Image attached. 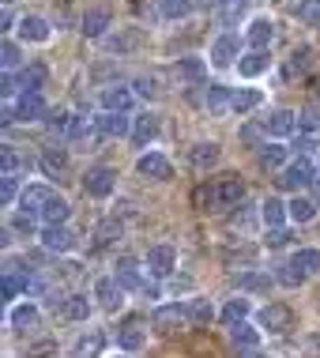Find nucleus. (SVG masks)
Here are the masks:
<instances>
[{"instance_id": "nucleus-9", "label": "nucleus", "mask_w": 320, "mask_h": 358, "mask_svg": "<svg viewBox=\"0 0 320 358\" xmlns=\"http://www.w3.org/2000/svg\"><path fill=\"white\" fill-rule=\"evenodd\" d=\"M241 61V38L238 34H219L215 45H211V64L215 69H230V64Z\"/></svg>"}, {"instance_id": "nucleus-31", "label": "nucleus", "mask_w": 320, "mask_h": 358, "mask_svg": "<svg viewBox=\"0 0 320 358\" xmlns=\"http://www.w3.org/2000/svg\"><path fill=\"white\" fill-rule=\"evenodd\" d=\"M256 162H260V166H268V170H283L286 166V148H283V143H279V140H264V143H260V151H256Z\"/></svg>"}, {"instance_id": "nucleus-46", "label": "nucleus", "mask_w": 320, "mask_h": 358, "mask_svg": "<svg viewBox=\"0 0 320 358\" xmlns=\"http://www.w3.org/2000/svg\"><path fill=\"white\" fill-rule=\"evenodd\" d=\"M72 113L68 110H50L45 113V124H50V132H61V136H68V132H72Z\"/></svg>"}, {"instance_id": "nucleus-32", "label": "nucleus", "mask_w": 320, "mask_h": 358, "mask_svg": "<svg viewBox=\"0 0 320 358\" xmlns=\"http://www.w3.org/2000/svg\"><path fill=\"white\" fill-rule=\"evenodd\" d=\"M38 166H42L45 178H61V173L68 170V151L64 148H45L42 159H38Z\"/></svg>"}, {"instance_id": "nucleus-23", "label": "nucleus", "mask_w": 320, "mask_h": 358, "mask_svg": "<svg viewBox=\"0 0 320 358\" xmlns=\"http://www.w3.org/2000/svg\"><path fill=\"white\" fill-rule=\"evenodd\" d=\"M286 219H290V211H286V204L279 196H268L264 204H260V222H264L268 230H279Z\"/></svg>"}, {"instance_id": "nucleus-12", "label": "nucleus", "mask_w": 320, "mask_h": 358, "mask_svg": "<svg viewBox=\"0 0 320 358\" xmlns=\"http://www.w3.org/2000/svg\"><path fill=\"white\" fill-rule=\"evenodd\" d=\"M113 279H117L124 290H143V283H147L136 257H117V264H113Z\"/></svg>"}, {"instance_id": "nucleus-27", "label": "nucleus", "mask_w": 320, "mask_h": 358, "mask_svg": "<svg viewBox=\"0 0 320 358\" xmlns=\"http://www.w3.org/2000/svg\"><path fill=\"white\" fill-rule=\"evenodd\" d=\"M249 45H253V50H268L271 45V38H275V23H271L268 15H260V19H253V23H249Z\"/></svg>"}, {"instance_id": "nucleus-43", "label": "nucleus", "mask_w": 320, "mask_h": 358, "mask_svg": "<svg viewBox=\"0 0 320 358\" xmlns=\"http://www.w3.org/2000/svg\"><path fill=\"white\" fill-rule=\"evenodd\" d=\"M298 129L302 132H320V102H309L298 110Z\"/></svg>"}, {"instance_id": "nucleus-24", "label": "nucleus", "mask_w": 320, "mask_h": 358, "mask_svg": "<svg viewBox=\"0 0 320 358\" xmlns=\"http://www.w3.org/2000/svg\"><path fill=\"white\" fill-rule=\"evenodd\" d=\"M19 38L23 42H50V23L42 15H23L19 19Z\"/></svg>"}, {"instance_id": "nucleus-18", "label": "nucleus", "mask_w": 320, "mask_h": 358, "mask_svg": "<svg viewBox=\"0 0 320 358\" xmlns=\"http://www.w3.org/2000/svg\"><path fill=\"white\" fill-rule=\"evenodd\" d=\"M136 170H140L143 178H151V181H166L170 178V159L159 155V151H147V155L136 159Z\"/></svg>"}, {"instance_id": "nucleus-5", "label": "nucleus", "mask_w": 320, "mask_h": 358, "mask_svg": "<svg viewBox=\"0 0 320 358\" xmlns=\"http://www.w3.org/2000/svg\"><path fill=\"white\" fill-rule=\"evenodd\" d=\"M151 328L154 332H162V336H173V332H181V328H189V313H185V306H159L154 309V317H151Z\"/></svg>"}, {"instance_id": "nucleus-55", "label": "nucleus", "mask_w": 320, "mask_h": 358, "mask_svg": "<svg viewBox=\"0 0 320 358\" xmlns=\"http://www.w3.org/2000/svg\"><path fill=\"white\" fill-rule=\"evenodd\" d=\"M268 245H271V249H283V245H290V230H283V227H279V230H271V234H268Z\"/></svg>"}, {"instance_id": "nucleus-60", "label": "nucleus", "mask_w": 320, "mask_h": 358, "mask_svg": "<svg viewBox=\"0 0 320 358\" xmlns=\"http://www.w3.org/2000/svg\"><path fill=\"white\" fill-rule=\"evenodd\" d=\"M245 358H264V355H260V351H256V347H253V351H249Z\"/></svg>"}, {"instance_id": "nucleus-61", "label": "nucleus", "mask_w": 320, "mask_h": 358, "mask_svg": "<svg viewBox=\"0 0 320 358\" xmlns=\"http://www.w3.org/2000/svg\"><path fill=\"white\" fill-rule=\"evenodd\" d=\"M317 178H320V162H317Z\"/></svg>"}, {"instance_id": "nucleus-33", "label": "nucleus", "mask_w": 320, "mask_h": 358, "mask_svg": "<svg viewBox=\"0 0 320 358\" xmlns=\"http://www.w3.org/2000/svg\"><path fill=\"white\" fill-rule=\"evenodd\" d=\"M185 313H189V324H196V328L215 321V306H211V298H189Z\"/></svg>"}, {"instance_id": "nucleus-52", "label": "nucleus", "mask_w": 320, "mask_h": 358, "mask_svg": "<svg viewBox=\"0 0 320 358\" xmlns=\"http://www.w3.org/2000/svg\"><path fill=\"white\" fill-rule=\"evenodd\" d=\"M132 91L140 94V99H154V94H159V80H154V76H136Z\"/></svg>"}, {"instance_id": "nucleus-36", "label": "nucleus", "mask_w": 320, "mask_h": 358, "mask_svg": "<svg viewBox=\"0 0 320 358\" xmlns=\"http://www.w3.org/2000/svg\"><path fill=\"white\" fill-rule=\"evenodd\" d=\"M219 155H222L219 143H196V148L189 151V162H192L196 170H211V166L219 162Z\"/></svg>"}, {"instance_id": "nucleus-19", "label": "nucleus", "mask_w": 320, "mask_h": 358, "mask_svg": "<svg viewBox=\"0 0 320 358\" xmlns=\"http://www.w3.org/2000/svg\"><path fill=\"white\" fill-rule=\"evenodd\" d=\"M19 76V94H42L45 87V64H23Z\"/></svg>"}, {"instance_id": "nucleus-45", "label": "nucleus", "mask_w": 320, "mask_h": 358, "mask_svg": "<svg viewBox=\"0 0 320 358\" xmlns=\"http://www.w3.org/2000/svg\"><path fill=\"white\" fill-rule=\"evenodd\" d=\"M8 234H23V238H34V234H42V230L34 227V215H27V211H19V215L8 222Z\"/></svg>"}, {"instance_id": "nucleus-11", "label": "nucleus", "mask_w": 320, "mask_h": 358, "mask_svg": "<svg viewBox=\"0 0 320 358\" xmlns=\"http://www.w3.org/2000/svg\"><path fill=\"white\" fill-rule=\"evenodd\" d=\"M173 268H177V249L173 245H151L147 249V272L151 275H159V279H166V275H173Z\"/></svg>"}, {"instance_id": "nucleus-34", "label": "nucleus", "mask_w": 320, "mask_h": 358, "mask_svg": "<svg viewBox=\"0 0 320 358\" xmlns=\"http://www.w3.org/2000/svg\"><path fill=\"white\" fill-rule=\"evenodd\" d=\"M260 102H264V94H260L256 87H238V91H234V102H230V113L245 117V113H249V110H256Z\"/></svg>"}, {"instance_id": "nucleus-1", "label": "nucleus", "mask_w": 320, "mask_h": 358, "mask_svg": "<svg viewBox=\"0 0 320 358\" xmlns=\"http://www.w3.org/2000/svg\"><path fill=\"white\" fill-rule=\"evenodd\" d=\"M320 272V249H298V253H290L283 264L275 268V283L283 287H302L309 283Z\"/></svg>"}, {"instance_id": "nucleus-10", "label": "nucleus", "mask_w": 320, "mask_h": 358, "mask_svg": "<svg viewBox=\"0 0 320 358\" xmlns=\"http://www.w3.org/2000/svg\"><path fill=\"white\" fill-rule=\"evenodd\" d=\"M124 294H129V290H124L113 275H102L99 283H94V298H99V306L106 309V313H117V309L124 306Z\"/></svg>"}, {"instance_id": "nucleus-22", "label": "nucleus", "mask_w": 320, "mask_h": 358, "mask_svg": "<svg viewBox=\"0 0 320 358\" xmlns=\"http://www.w3.org/2000/svg\"><path fill=\"white\" fill-rule=\"evenodd\" d=\"M268 69H271L268 50H249V53H241V61H238V72L245 76V80H253V76L268 72Z\"/></svg>"}, {"instance_id": "nucleus-29", "label": "nucleus", "mask_w": 320, "mask_h": 358, "mask_svg": "<svg viewBox=\"0 0 320 358\" xmlns=\"http://www.w3.org/2000/svg\"><path fill=\"white\" fill-rule=\"evenodd\" d=\"M38 306L34 302H23V306H12V313H8V324L15 328V332H31V328L38 324Z\"/></svg>"}, {"instance_id": "nucleus-41", "label": "nucleus", "mask_w": 320, "mask_h": 358, "mask_svg": "<svg viewBox=\"0 0 320 358\" xmlns=\"http://www.w3.org/2000/svg\"><path fill=\"white\" fill-rule=\"evenodd\" d=\"M286 211H290V222H309V219H313L320 208H317L309 196H294V200L286 204Z\"/></svg>"}, {"instance_id": "nucleus-25", "label": "nucleus", "mask_w": 320, "mask_h": 358, "mask_svg": "<svg viewBox=\"0 0 320 358\" xmlns=\"http://www.w3.org/2000/svg\"><path fill=\"white\" fill-rule=\"evenodd\" d=\"M264 129L268 136H290L298 129V113L294 110H275L271 117H264Z\"/></svg>"}, {"instance_id": "nucleus-26", "label": "nucleus", "mask_w": 320, "mask_h": 358, "mask_svg": "<svg viewBox=\"0 0 320 358\" xmlns=\"http://www.w3.org/2000/svg\"><path fill=\"white\" fill-rule=\"evenodd\" d=\"M241 196H245V181H241V178H222L219 185H215V200H219L222 208L241 204Z\"/></svg>"}, {"instance_id": "nucleus-35", "label": "nucleus", "mask_w": 320, "mask_h": 358, "mask_svg": "<svg viewBox=\"0 0 320 358\" xmlns=\"http://www.w3.org/2000/svg\"><path fill=\"white\" fill-rule=\"evenodd\" d=\"M68 215H72V208H68V200H64V196H53L38 219H42L45 227H64V222H68Z\"/></svg>"}, {"instance_id": "nucleus-40", "label": "nucleus", "mask_w": 320, "mask_h": 358, "mask_svg": "<svg viewBox=\"0 0 320 358\" xmlns=\"http://www.w3.org/2000/svg\"><path fill=\"white\" fill-rule=\"evenodd\" d=\"M245 12H249V0H219V19H222L226 27L241 23V19H245Z\"/></svg>"}, {"instance_id": "nucleus-13", "label": "nucleus", "mask_w": 320, "mask_h": 358, "mask_svg": "<svg viewBox=\"0 0 320 358\" xmlns=\"http://www.w3.org/2000/svg\"><path fill=\"white\" fill-rule=\"evenodd\" d=\"M53 196L57 192L50 185H27L23 192H19V211H27V215H42Z\"/></svg>"}, {"instance_id": "nucleus-56", "label": "nucleus", "mask_w": 320, "mask_h": 358, "mask_svg": "<svg viewBox=\"0 0 320 358\" xmlns=\"http://www.w3.org/2000/svg\"><path fill=\"white\" fill-rule=\"evenodd\" d=\"M15 91H19V76L15 72H4V99H12Z\"/></svg>"}, {"instance_id": "nucleus-58", "label": "nucleus", "mask_w": 320, "mask_h": 358, "mask_svg": "<svg viewBox=\"0 0 320 358\" xmlns=\"http://www.w3.org/2000/svg\"><path fill=\"white\" fill-rule=\"evenodd\" d=\"M0 23H4V31H12V23H15V12H12V8H4V15H0Z\"/></svg>"}, {"instance_id": "nucleus-28", "label": "nucleus", "mask_w": 320, "mask_h": 358, "mask_svg": "<svg viewBox=\"0 0 320 358\" xmlns=\"http://www.w3.org/2000/svg\"><path fill=\"white\" fill-rule=\"evenodd\" d=\"M124 234V222L117 215H110V219H102L99 227H94V249H110L113 241H117Z\"/></svg>"}, {"instance_id": "nucleus-57", "label": "nucleus", "mask_w": 320, "mask_h": 358, "mask_svg": "<svg viewBox=\"0 0 320 358\" xmlns=\"http://www.w3.org/2000/svg\"><path fill=\"white\" fill-rule=\"evenodd\" d=\"M305 64H309V50H298L294 53V69H305Z\"/></svg>"}, {"instance_id": "nucleus-44", "label": "nucleus", "mask_w": 320, "mask_h": 358, "mask_svg": "<svg viewBox=\"0 0 320 358\" xmlns=\"http://www.w3.org/2000/svg\"><path fill=\"white\" fill-rule=\"evenodd\" d=\"M0 61H4V72H15V69H23V50L8 38L4 45H0Z\"/></svg>"}, {"instance_id": "nucleus-17", "label": "nucleus", "mask_w": 320, "mask_h": 358, "mask_svg": "<svg viewBox=\"0 0 320 358\" xmlns=\"http://www.w3.org/2000/svg\"><path fill=\"white\" fill-rule=\"evenodd\" d=\"M230 102H234V91H230V87H222V83H208V87H203L200 106L211 113V117L222 113V110H230Z\"/></svg>"}, {"instance_id": "nucleus-7", "label": "nucleus", "mask_w": 320, "mask_h": 358, "mask_svg": "<svg viewBox=\"0 0 320 358\" xmlns=\"http://www.w3.org/2000/svg\"><path fill=\"white\" fill-rule=\"evenodd\" d=\"M99 102H102L106 113H129L132 102H136V91H132V87H124V83H110V87H102Z\"/></svg>"}, {"instance_id": "nucleus-37", "label": "nucleus", "mask_w": 320, "mask_h": 358, "mask_svg": "<svg viewBox=\"0 0 320 358\" xmlns=\"http://www.w3.org/2000/svg\"><path fill=\"white\" fill-rule=\"evenodd\" d=\"M260 332H264V328H256V324H249V321L230 324V340H234L238 347H249V351L260 343Z\"/></svg>"}, {"instance_id": "nucleus-62", "label": "nucleus", "mask_w": 320, "mask_h": 358, "mask_svg": "<svg viewBox=\"0 0 320 358\" xmlns=\"http://www.w3.org/2000/svg\"><path fill=\"white\" fill-rule=\"evenodd\" d=\"M313 343H317V347H320V336H317V340H313Z\"/></svg>"}, {"instance_id": "nucleus-53", "label": "nucleus", "mask_w": 320, "mask_h": 358, "mask_svg": "<svg viewBox=\"0 0 320 358\" xmlns=\"http://www.w3.org/2000/svg\"><path fill=\"white\" fill-rule=\"evenodd\" d=\"M0 290H4V302H15V298L23 294V290H19V279L12 272H4V287H0Z\"/></svg>"}, {"instance_id": "nucleus-50", "label": "nucleus", "mask_w": 320, "mask_h": 358, "mask_svg": "<svg viewBox=\"0 0 320 358\" xmlns=\"http://www.w3.org/2000/svg\"><path fill=\"white\" fill-rule=\"evenodd\" d=\"M234 283L245 287V290H268L271 279L268 275H256V272H241V275H234Z\"/></svg>"}, {"instance_id": "nucleus-4", "label": "nucleus", "mask_w": 320, "mask_h": 358, "mask_svg": "<svg viewBox=\"0 0 320 358\" xmlns=\"http://www.w3.org/2000/svg\"><path fill=\"white\" fill-rule=\"evenodd\" d=\"M113 189H117V170H110V166H94V170H87V173H83V192H87V196L106 200Z\"/></svg>"}, {"instance_id": "nucleus-51", "label": "nucleus", "mask_w": 320, "mask_h": 358, "mask_svg": "<svg viewBox=\"0 0 320 358\" xmlns=\"http://www.w3.org/2000/svg\"><path fill=\"white\" fill-rule=\"evenodd\" d=\"M298 19L309 27H320V0H302L298 4Z\"/></svg>"}, {"instance_id": "nucleus-42", "label": "nucleus", "mask_w": 320, "mask_h": 358, "mask_svg": "<svg viewBox=\"0 0 320 358\" xmlns=\"http://www.w3.org/2000/svg\"><path fill=\"white\" fill-rule=\"evenodd\" d=\"M249 313H253V306H249V298H230V302L222 306V321H226V324H238V321H245Z\"/></svg>"}, {"instance_id": "nucleus-16", "label": "nucleus", "mask_w": 320, "mask_h": 358, "mask_svg": "<svg viewBox=\"0 0 320 358\" xmlns=\"http://www.w3.org/2000/svg\"><path fill=\"white\" fill-rule=\"evenodd\" d=\"M42 245L50 249V253H72L75 249V234L68 227H42Z\"/></svg>"}, {"instance_id": "nucleus-48", "label": "nucleus", "mask_w": 320, "mask_h": 358, "mask_svg": "<svg viewBox=\"0 0 320 358\" xmlns=\"http://www.w3.org/2000/svg\"><path fill=\"white\" fill-rule=\"evenodd\" d=\"M34 166V162L31 159H23V155H19L15 148H4V173H19V170H31Z\"/></svg>"}, {"instance_id": "nucleus-14", "label": "nucleus", "mask_w": 320, "mask_h": 358, "mask_svg": "<svg viewBox=\"0 0 320 358\" xmlns=\"http://www.w3.org/2000/svg\"><path fill=\"white\" fill-rule=\"evenodd\" d=\"M94 124H99V136H110V140H124V136H132V121H129V113H99L94 117Z\"/></svg>"}, {"instance_id": "nucleus-47", "label": "nucleus", "mask_w": 320, "mask_h": 358, "mask_svg": "<svg viewBox=\"0 0 320 358\" xmlns=\"http://www.w3.org/2000/svg\"><path fill=\"white\" fill-rule=\"evenodd\" d=\"M159 12L166 19H185L192 12V0H159Z\"/></svg>"}, {"instance_id": "nucleus-15", "label": "nucleus", "mask_w": 320, "mask_h": 358, "mask_svg": "<svg viewBox=\"0 0 320 358\" xmlns=\"http://www.w3.org/2000/svg\"><path fill=\"white\" fill-rule=\"evenodd\" d=\"M106 42V50L110 53H117V57H124V53H132V50H140V42H143V34L136 31V27H121V31H113V34H106L102 38Z\"/></svg>"}, {"instance_id": "nucleus-39", "label": "nucleus", "mask_w": 320, "mask_h": 358, "mask_svg": "<svg viewBox=\"0 0 320 358\" xmlns=\"http://www.w3.org/2000/svg\"><path fill=\"white\" fill-rule=\"evenodd\" d=\"M173 72H177L181 80H192V83H200L203 76H208V64H203L200 57H181V61L173 64Z\"/></svg>"}, {"instance_id": "nucleus-6", "label": "nucleus", "mask_w": 320, "mask_h": 358, "mask_svg": "<svg viewBox=\"0 0 320 358\" xmlns=\"http://www.w3.org/2000/svg\"><path fill=\"white\" fill-rule=\"evenodd\" d=\"M102 351H106V332L102 328H87V332H80L72 340L68 358H102Z\"/></svg>"}, {"instance_id": "nucleus-8", "label": "nucleus", "mask_w": 320, "mask_h": 358, "mask_svg": "<svg viewBox=\"0 0 320 358\" xmlns=\"http://www.w3.org/2000/svg\"><path fill=\"white\" fill-rule=\"evenodd\" d=\"M53 309H57V317H64V321H87V317H91V298L72 290V294L53 298Z\"/></svg>"}, {"instance_id": "nucleus-20", "label": "nucleus", "mask_w": 320, "mask_h": 358, "mask_svg": "<svg viewBox=\"0 0 320 358\" xmlns=\"http://www.w3.org/2000/svg\"><path fill=\"white\" fill-rule=\"evenodd\" d=\"M143 343H147V328H143L140 321H124L117 328V347L121 351H140Z\"/></svg>"}, {"instance_id": "nucleus-54", "label": "nucleus", "mask_w": 320, "mask_h": 358, "mask_svg": "<svg viewBox=\"0 0 320 358\" xmlns=\"http://www.w3.org/2000/svg\"><path fill=\"white\" fill-rule=\"evenodd\" d=\"M260 136H268L264 124H245V129H241V140H245V143H256Z\"/></svg>"}, {"instance_id": "nucleus-38", "label": "nucleus", "mask_w": 320, "mask_h": 358, "mask_svg": "<svg viewBox=\"0 0 320 358\" xmlns=\"http://www.w3.org/2000/svg\"><path fill=\"white\" fill-rule=\"evenodd\" d=\"M154 136H159V117H154V113H143V117H136V124H132V140L140 143H151Z\"/></svg>"}, {"instance_id": "nucleus-63", "label": "nucleus", "mask_w": 320, "mask_h": 358, "mask_svg": "<svg viewBox=\"0 0 320 358\" xmlns=\"http://www.w3.org/2000/svg\"><path fill=\"white\" fill-rule=\"evenodd\" d=\"M317 208H320V200H317Z\"/></svg>"}, {"instance_id": "nucleus-3", "label": "nucleus", "mask_w": 320, "mask_h": 358, "mask_svg": "<svg viewBox=\"0 0 320 358\" xmlns=\"http://www.w3.org/2000/svg\"><path fill=\"white\" fill-rule=\"evenodd\" d=\"M256 324L271 336H283V332H290V324H294V313H290V306H283V302H268L256 313Z\"/></svg>"}, {"instance_id": "nucleus-2", "label": "nucleus", "mask_w": 320, "mask_h": 358, "mask_svg": "<svg viewBox=\"0 0 320 358\" xmlns=\"http://www.w3.org/2000/svg\"><path fill=\"white\" fill-rule=\"evenodd\" d=\"M317 181V166L305 159V155H298L294 162H286L283 173H279V185L290 189V192H298V189H305V185H313Z\"/></svg>"}, {"instance_id": "nucleus-21", "label": "nucleus", "mask_w": 320, "mask_h": 358, "mask_svg": "<svg viewBox=\"0 0 320 358\" xmlns=\"http://www.w3.org/2000/svg\"><path fill=\"white\" fill-rule=\"evenodd\" d=\"M15 110H19V121H45L50 106H45L42 94H19V99H15Z\"/></svg>"}, {"instance_id": "nucleus-59", "label": "nucleus", "mask_w": 320, "mask_h": 358, "mask_svg": "<svg viewBox=\"0 0 320 358\" xmlns=\"http://www.w3.org/2000/svg\"><path fill=\"white\" fill-rule=\"evenodd\" d=\"M140 294H143V298H159V287H154V283H143Z\"/></svg>"}, {"instance_id": "nucleus-30", "label": "nucleus", "mask_w": 320, "mask_h": 358, "mask_svg": "<svg viewBox=\"0 0 320 358\" xmlns=\"http://www.w3.org/2000/svg\"><path fill=\"white\" fill-rule=\"evenodd\" d=\"M106 27H110V12H106V8H91V12H83V19H80V31L87 38H106Z\"/></svg>"}, {"instance_id": "nucleus-49", "label": "nucleus", "mask_w": 320, "mask_h": 358, "mask_svg": "<svg viewBox=\"0 0 320 358\" xmlns=\"http://www.w3.org/2000/svg\"><path fill=\"white\" fill-rule=\"evenodd\" d=\"M19 173H4V178H0V204H12V200L19 196Z\"/></svg>"}]
</instances>
